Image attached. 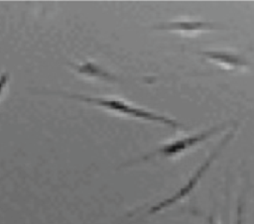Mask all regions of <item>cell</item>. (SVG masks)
I'll return each instance as SVG.
<instances>
[{
  "mask_svg": "<svg viewBox=\"0 0 254 224\" xmlns=\"http://www.w3.org/2000/svg\"><path fill=\"white\" fill-rule=\"evenodd\" d=\"M48 93H53V94H58L61 95L64 98L68 99H73L85 103H89L92 105H95L97 107H101L103 109L113 111L116 113H119L121 115L137 118V119H143L146 121H152V122H157L161 124H165L169 127L172 128H179L183 127V124L179 123L178 121L165 117L163 115L157 114L152 111L145 110L143 108L136 107L134 105H131L123 100L120 99H115V98H106V97H95V96H88V95H82V94H68L65 92L62 91H48Z\"/></svg>",
  "mask_w": 254,
  "mask_h": 224,
  "instance_id": "cell-1",
  "label": "cell"
},
{
  "mask_svg": "<svg viewBox=\"0 0 254 224\" xmlns=\"http://www.w3.org/2000/svg\"><path fill=\"white\" fill-rule=\"evenodd\" d=\"M232 137V133L228 134L227 136H225L223 138V140L221 141V143L219 144V146L210 154V156L200 165V167L195 170V172L189 178L188 182L182 186L177 192H175L172 196L168 197V198H165L164 200L158 202L157 204L151 206L147 211H146V214L148 215H151V214H155L157 212H160L162 211L163 209L165 208H168L172 205H174L175 203H177L178 201L182 200L184 197H186L187 195H189L192 190L193 188L197 185V183L199 182V180L201 179V177L203 176V174L206 172V170L208 169V168L211 166V164L213 163V161L215 160V158L217 157V155L221 152L223 146L226 145V143L229 141V139Z\"/></svg>",
  "mask_w": 254,
  "mask_h": 224,
  "instance_id": "cell-2",
  "label": "cell"
},
{
  "mask_svg": "<svg viewBox=\"0 0 254 224\" xmlns=\"http://www.w3.org/2000/svg\"><path fill=\"white\" fill-rule=\"evenodd\" d=\"M222 127H214L210 130H207L203 133H198L195 135H190L185 138H181L178 140H175L173 142H170L168 144H165L155 150L152 153H149L148 155L142 157L140 161H147L152 158L156 157H164V158H173L178 155L183 154L184 152L197 146L199 143H202L206 141L208 138H210L212 135L217 133Z\"/></svg>",
  "mask_w": 254,
  "mask_h": 224,
  "instance_id": "cell-3",
  "label": "cell"
},
{
  "mask_svg": "<svg viewBox=\"0 0 254 224\" xmlns=\"http://www.w3.org/2000/svg\"><path fill=\"white\" fill-rule=\"evenodd\" d=\"M154 29L192 33V32H199V31L216 30L217 26L212 22H206V21H175V22L160 24L154 27Z\"/></svg>",
  "mask_w": 254,
  "mask_h": 224,
  "instance_id": "cell-4",
  "label": "cell"
},
{
  "mask_svg": "<svg viewBox=\"0 0 254 224\" xmlns=\"http://www.w3.org/2000/svg\"><path fill=\"white\" fill-rule=\"evenodd\" d=\"M203 56H205L207 59L212 60L214 62L220 63L223 66H226L228 68H236V67H243L248 65V61L245 57L239 56L230 54L227 52L222 51H204L201 53Z\"/></svg>",
  "mask_w": 254,
  "mask_h": 224,
  "instance_id": "cell-5",
  "label": "cell"
},
{
  "mask_svg": "<svg viewBox=\"0 0 254 224\" xmlns=\"http://www.w3.org/2000/svg\"><path fill=\"white\" fill-rule=\"evenodd\" d=\"M69 65L79 74H83L85 76L90 77H97L104 80H116V77L113 76L111 73H109L107 70H105L100 65L91 62V61H85L83 63H69Z\"/></svg>",
  "mask_w": 254,
  "mask_h": 224,
  "instance_id": "cell-6",
  "label": "cell"
},
{
  "mask_svg": "<svg viewBox=\"0 0 254 224\" xmlns=\"http://www.w3.org/2000/svg\"><path fill=\"white\" fill-rule=\"evenodd\" d=\"M9 73L7 71H3L2 73H0V96L2 95L8 81H9Z\"/></svg>",
  "mask_w": 254,
  "mask_h": 224,
  "instance_id": "cell-7",
  "label": "cell"
},
{
  "mask_svg": "<svg viewBox=\"0 0 254 224\" xmlns=\"http://www.w3.org/2000/svg\"><path fill=\"white\" fill-rule=\"evenodd\" d=\"M236 224H243V201H241V199L238 201L237 204Z\"/></svg>",
  "mask_w": 254,
  "mask_h": 224,
  "instance_id": "cell-8",
  "label": "cell"
},
{
  "mask_svg": "<svg viewBox=\"0 0 254 224\" xmlns=\"http://www.w3.org/2000/svg\"><path fill=\"white\" fill-rule=\"evenodd\" d=\"M208 224H216V223L212 220V218H209V219H208Z\"/></svg>",
  "mask_w": 254,
  "mask_h": 224,
  "instance_id": "cell-9",
  "label": "cell"
}]
</instances>
